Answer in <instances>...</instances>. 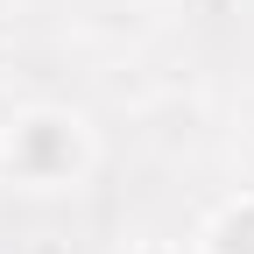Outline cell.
Here are the masks:
<instances>
[{
    "label": "cell",
    "instance_id": "6da1fadb",
    "mask_svg": "<svg viewBox=\"0 0 254 254\" xmlns=\"http://www.w3.org/2000/svg\"><path fill=\"white\" fill-rule=\"evenodd\" d=\"M219 254H254V212H240L233 226H226V240H219Z\"/></svg>",
    "mask_w": 254,
    "mask_h": 254
}]
</instances>
